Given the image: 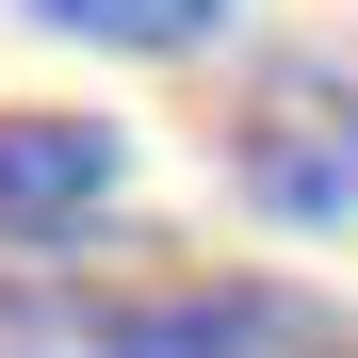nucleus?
I'll use <instances>...</instances> for the list:
<instances>
[{"mask_svg":"<svg viewBox=\"0 0 358 358\" xmlns=\"http://www.w3.org/2000/svg\"><path fill=\"white\" fill-rule=\"evenodd\" d=\"M114 196H131L114 114H0V245H82Z\"/></svg>","mask_w":358,"mask_h":358,"instance_id":"obj_3","label":"nucleus"},{"mask_svg":"<svg viewBox=\"0 0 358 358\" xmlns=\"http://www.w3.org/2000/svg\"><path fill=\"white\" fill-rule=\"evenodd\" d=\"M66 49H131V66H179V49L228 33V0H33Z\"/></svg>","mask_w":358,"mask_h":358,"instance_id":"obj_4","label":"nucleus"},{"mask_svg":"<svg viewBox=\"0 0 358 358\" xmlns=\"http://www.w3.org/2000/svg\"><path fill=\"white\" fill-rule=\"evenodd\" d=\"M228 179L277 228H358V66L342 49H261L228 98Z\"/></svg>","mask_w":358,"mask_h":358,"instance_id":"obj_2","label":"nucleus"},{"mask_svg":"<svg viewBox=\"0 0 358 358\" xmlns=\"http://www.w3.org/2000/svg\"><path fill=\"white\" fill-rule=\"evenodd\" d=\"M17 358H326V310L277 277H163V293H49L0 310Z\"/></svg>","mask_w":358,"mask_h":358,"instance_id":"obj_1","label":"nucleus"}]
</instances>
